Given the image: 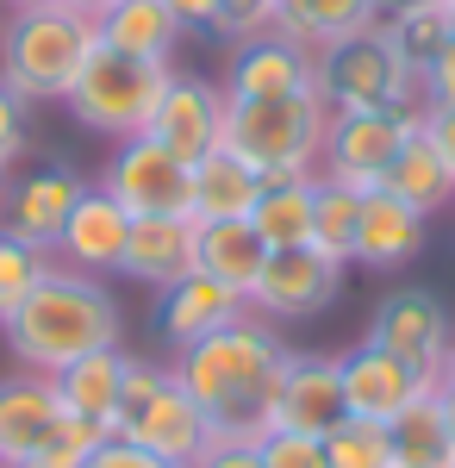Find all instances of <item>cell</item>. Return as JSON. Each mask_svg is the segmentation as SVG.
Here are the masks:
<instances>
[{"label": "cell", "mask_w": 455, "mask_h": 468, "mask_svg": "<svg viewBox=\"0 0 455 468\" xmlns=\"http://www.w3.org/2000/svg\"><path fill=\"white\" fill-rule=\"evenodd\" d=\"M287 344L275 337V324L244 313L225 331H212L200 344L175 350V381L194 394V406L206 412L212 443H262L275 431V381Z\"/></svg>", "instance_id": "6da1fadb"}, {"label": "cell", "mask_w": 455, "mask_h": 468, "mask_svg": "<svg viewBox=\"0 0 455 468\" xmlns=\"http://www.w3.org/2000/svg\"><path fill=\"white\" fill-rule=\"evenodd\" d=\"M0 337H6V350L26 375H63L69 362L94 356V350H119L125 319H119L112 288H101V275L50 262V275L0 324Z\"/></svg>", "instance_id": "7a4b0ae2"}, {"label": "cell", "mask_w": 455, "mask_h": 468, "mask_svg": "<svg viewBox=\"0 0 455 468\" xmlns=\"http://www.w3.org/2000/svg\"><path fill=\"white\" fill-rule=\"evenodd\" d=\"M94 50H101V26L81 19V13L63 6V0L0 19V81H6L26 107L63 101Z\"/></svg>", "instance_id": "3957f363"}, {"label": "cell", "mask_w": 455, "mask_h": 468, "mask_svg": "<svg viewBox=\"0 0 455 468\" xmlns=\"http://www.w3.org/2000/svg\"><path fill=\"white\" fill-rule=\"evenodd\" d=\"M331 107L324 94H280V101H225V150H238L262 181L318 176Z\"/></svg>", "instance_id": "277c9868"}, {"label": "cell", "mask_w": 455, "mask_h": 468, "mask_svg": "<svg viewBox=\"0 0 455 468\" xmlns=\"http://www.w3.org/2000/svg\"><path fill=\"white\" fill-rule=\"evenodd\" d=\"M312 88L324 94L331 112H355V107H393L412 125H424V75L393 50L386 26H368L355 37H337L318 50V75Z\"/></svg>", "instance_id": "5b68a950"}, {"label": "cell", "mask_w": 455, "mask_h": 468, "mask_svg": "<svg viewBox=\"0 0 455 468\" xmlns=\"http://www.w3.org/2000/svg\"><path fill=\"white\" fill-rule=\"evenodd\" d=\"M169 75H175L169 63L119 57V50H106V44H101V50L81 63L75 88L63 94V107L75 112L81 132L125 144V138H143V132H150V112H156V101H163Z\"/></svg>", "instance_id": "8992f818"}, {"label": "cell", "mask_w": 455, "mask_h": 468, "mask_svg": "<svg viewBox=\"0 0 455 468\" xmlns=\"http://www.w3.org/2000/svg\"><path fill=\"white\" fill-rule=\"evenodd\" d=\"M101 187L132 218H194V169L181 156H169L150 132L112 144V156L101 169Z\"/></svg>", "instance_id": "52a82bcc"}, {"label": "cell", "mask_w": 455, "mask_h": 468, "mask_svg": "<svg viewBox=\"0 0 455 468\" xmlns=\"http://www.w3.org/2000/svg\"><path fill=\"white\" fill-rule=\"evenodd\" d=\"M418 125L393 107H355V112H331L324 125V156H318V181H337V187H381L386 163L399 156V144L412 138Z\"/></svg>", "instance_id": "ba28073f"}, {"label": "cell", "mask_w": 455, "mask_h": 468, "mask_svg": "<svg viewBox=\"0 0 455 468\" xmlns=\"http://www.w3.org/2000/svg\"><path fill=\"white\" fill-rule=\"evenodd\" d=\"M368 344H381L386 356L412 362L418 375L443 381V362H450V344H455V319L430 288H393L375 306V319H368Z\"/></svg>", "instance_id": "9c48e42d"}, {"label": "cell", "mask_w": 455, "mask_h": 468, "mask_svg": "<svg viewBox=\"0 0 455 468\" xmlns=\"http://www.w3.org/2000/svg\"><path fill=\"white\" fill-rule=\"evenodd\" d=\"M112 437H125V443H138V450H150V456H163L169 468H194L212 450L206 412H200L194 394L175 381V368H169V381H163L150 399H138L132 412H119Z\"/></svg>", "instance_id": "30bf717a"}, {"label": "cell", "mask_w": 455, "mask_h": 468, "mask_svg": "<svg viewBox=\"0 0 455 468\" xmlns=\"http://www.w3.org/2000/svg\"><path fill=\"white\" fill-rule=\"evenodd\" d=\"M337 293H344V262L318 256L312 244H300V250H269L256 288H249V313L269 319V324H293V319L324 313Z\"/></svg>", "instance_id": "8fae6325"}, {"label": "cell", "mask_w": 455, "mask_h": 468, "mask_svg": "<svg viewBox=\"0 0 455 468\" xmlns=\"http://www.w3.org/2000/svg\"><path fill=\"white\" fill-rule=\"evenodd\" d=\"M150 138L194 169L200 156H212L225 144V88L200 81V75H169L163 101L150 112Z\"/></svg>", "instance_id": "7c38bea8"}, {"label": "cell", "mask_w": 455, "mask_h": 468, "mask_svg": "<svg viewBox=\"0 0 455 468\" xmlns=\"http://www.w3.org/2000/svg\"><path fill=\"white\" fill-rule=\"evenodd\" d=\"M337 368H344V406H350V419H375V425H393L412 399L437 394L430 375H418L412 362H399V356H386L381 344H368V337L355 350H344Z\"/></svg>", "instance_id": "4fadbf2b"}, {"label": "cell", "mask_w": 455, "mask_h": 468, "mask_svg": "<svg viewBox=\"0 0 455 468\" xmlns=\"http://www.w3.org/2000/svg\"><path fill=\"white\" fill-rule=\"evenodd\" d=\"M337 419H350L337 356H318V350H287L280 381H275V431L324 437Z\"/></svg>", "instance_id": "5bb4252c"}, {"label": "cell", "mask_w": 455, "mask_h": 468, "mask_svg": "<svg viewBox=\"0 0 455 468\" xmlns=\"http://www.w3.org/2000/svg\"><path fill=\"white\" fill-rule=\"evenodd\" d=\"M125 238H132V213L106 194L101 181H88L50 256H57L63 269H81V275H101L106 282V275H119V262H125Z\"/></svg>", "instance_id": "9a60e30c"}, {"label": "cell", "mask_w": 455, "mask_h": 468, "mask_svg": "<svg viewBox=\"0 0 455 468\" xmlns=\"http://www.w3.org/2000/svg\"><path fill=\"white\" fill-rule=\"evenodd\" d=\"M318 75V57L300 50L293 37H249V44H231V63H225V101H280V94H306Z\"/></svg>", "instance_id": "2e32d148"}, {"label": "cell", "mask_w": 455, "mask_h": 468, "mask_svg": "<svg viewBox=\"0 0 455 468\" xmlns=\"http://www.w3.org/2000/svg\"><path fill=\"white\" fill-rule=\"evenodd\" d=\"M81 187L88 181L63 169V163H44V169H26V176L6 181V238H26L37 250H57V238H63V225H69L75 200H81Z\"/></svg>", "instance_id": "e0dca14e"}, {"label": "cell", "mask_w": 455, "mask_h": 468, "mask_svg": "<svg viewBox=\"0 0 455 468\" xmlns=\"http://www.w3.org/2000/svg\"><path fill=\"white\" fill-rule=\"evenodd\" d=\"M424 225L430 218L406 200H393L386 187L362 194V225H355V269H375V275H399L406 262H418L424 250Z\"/></svg>", "instance_id": "ac0fdd59"}, {"label": "cell", "mask_w": 455, "mask_h": 468, "mask_svg": "<svg viewBox=\"0 0 455 468\" xmlns=\"http://www.w3.org/2000/svg\"><path fill=\"white\" fill-rule=\"evenodd\" d=\"M249 300L231 288H218L212 275H181L175 288L156 293V331L169 337V350H187V344H200V337H212V331H225L231 319H244Z\"/></svg>", "instance_id": "d6986e66"}, {"label": "cell", "mask_w": 455, "mask_h": 468, "mask_svg": "<svg viewBox=\"0 0 455 468\" xmlns=\"http://www.w3.org/2000/svg\"><path fill=\"white\" fill-rule=\"evenodd\" d=\"M63 399L50 375H6L0 381V468H26L37 456V443L57 431Z\"/></svg>", "instance_id": "ffe728a7"}, {"label": "cell", "mask_w": 455, "mask_h": 468, "mask_svg": "<svg viewBox=\"0 0 455 468\" xmlns=\"http://www.w3.org/2000/svg\"><path fill=\"white\" fill-rule=\"evenodd\" d=\"M194 218H132V238H125V262L119 275L138 282V288H175L181 275H194Z\"/></svg>", "instance_id": "44dd1931"}, {"label": "cell", "mask_w": 455, "mask_h": 468, "mask_svg": "<svg viewBox=\"0 0 455 468\" xmlns=\"http://www.w3.org/2000/svg\"><path fill=\"white\" fill-rule=\"evenodd\" d=\"M262 262H269V244L249 231V218H212V225L194 231V269L212 275L218 288L244 293V300L262 275Z\"/></svg>", "instance_id": "7402d4cb"}, {"label": "cell", "mask_w": 455, "mask_h": 468, "mask_svg": "<svg viewBox=\"0 0 455 468\" xmlns=\"http://www.w3.org/2000/svg\"><path fill=\"white\" fill-rule=\"evenodd\" d=\"M101 44L106 50H119V57H143V63H169L175 57L181 19L169 13V0H119V6H106L101 19Z\"/></svg>", "instance_id": "603a6c76"}, {"label": "cell", "mask_w": 455, "mask_h": 468, "mask_svg": "<svg viewBox=\"0 0 455 468\" xmlns=\"http://www.w3.org/2000/svg\"><path fill=\"white\" fill-rule=\"evenodd\" d=\"M262 200V176L249 169L238 150H212L194 163V225H212V218H249V207Z\"/></svg>", "instance_id": "cb8c5ba5"}, {"label": "cell", "mask_w": 455, "mask_h": 468, "mask_svg": "<svg viewBox=\"0 0 455 468\" xmlns=\"http://www.w3.org/2000/svg\"><path fill=\"white\" fill-rule=\"evenodd\" d=\"M50 381H57L63 412H75V419L112 431V419H119V381H125V350H94V356L69 362V368L50 375Z\"/></svg>", "instance_id": "d4e9b609"}, {"label": "cell", "mask_w": 455, "mask_h": 468, "mask_svg": "<svg viewBox=\"0 0 455 468\" xmlns=\"http://www.w3.org/2000/svg\"><path fill=\"white\" fill-rule=\"evenodd\" d=\"M312 200H318V176L262 181V200L249 207V231L269 250H300V244H312Z\"/></svg>", "instance_id": "484cf974"}, {"label": "cell", "mask_w": 455, "mask_h": 468, "mask_svg": "<svg viewBox=\"0 0 455 468\" xmlns=\"http://www.w3.org/2000/svg\"><path fill=\"white\" fill-rule=\"evenodd\" d=\"M368 26H381L375 19V0H280V13H275V32L293 37L312 57L324 44H337V37L368 32Z\"/></svg>", "instance_id": "4316f807"}, {"label": "cell", "mask_w": 455, "mask_h": 468, "mask_svg": "<svg viewBox=\"0 0 455 468\" xmlns=\"http://www.w3.org/2000/svg\"><path fill=\"white\" fill-rule=\"evenodd\" d=\"M381 187L393 194V200H406V207H418L424 218H430V213H443V207L455 200V176L443 169V156L430 150V138H424V132H412V138L399 144V156L386 163Z\"/></svg>", "instance_id": "83f0119b"}, {"label": "cell", "mask_w": 455, "mask_h": 468, "mask_svg": "<svg viewBox=\"0 0 455 468\" xmlns=\"http://www.w3.org/2000/svg\"><path fill=\"white\" fill-rule=\"evenodd\" d=\"M386 443H393V468H455V437H450V425H443L437 394L412 399V406L386 425Z\"/></svg>", "instance_id": "f1b7e54d"}, {"label": "cell", "mask_w": 455, "mask_h": 468, "mask_svg": "<svg viewBox=\"0 0 455 468\" xmlns=\"http://www.w3.org/2000/svg\"><path fill=\"white\" fill-rule=\"evenodd\" d=\"M355 225H362V194H355V187H337V181H318V200H312V250L350 269Z\"/></svg>", "instance_id": "f546056e"}, {"label": "cell", "mask_w": 455, "mask_h": 468, "mask_svg": "<svg viewBox=\"0 0 455 468\" xmlns=\"http://www.w3.org/2000/svg\"><path fill=\"white\" fill-rule=\"evenodd\" d=\"M386 37H393V50L424 75V63L450 44V6H443V0H418L412 13H399V19L386 26Z\"/></svg>", "instance_id": "4dcf8cb0"}, {"label": "cell", "mask_w": 455, "mask_h": 468, "mask_svg": "<svg viewBox=\"0 0 455 468\" xmlns=\"http://www.w3.org/2000/svg\"><path fill=\"white\" fill-rule=\"evenodd\" d=\"M50 262H57L50 250H37L26 238H6V231H0V324L26 306V293L50 275Z\"/></svg>", "instance_id": "1f68e13d"}, {"label": "cell", "mask_w": 455, "mask_h": 468, "mask_svg": "<svg viewBox=\"0 0 455 468\" xmlns=\"http://www.w3.org/2000/svg\"><path fill=\"white\" fill-rule=\"evenodd\" d=\"M324 456L331 468H393V443H386V425L375 419H337L324 431Z\"/></svg>", "instance_id": "d6a6232c"}, {"label": "cell", "mask_w": 455, "mask_h": 468, "mask_svg": "<svg viewBox=\"0 0 455 468\" xmlns=\"http://www.w3.org/2000/svg\"><path fill=\"white\" fill-rule=\"evenodd\" d=\"M106 437H112V431H101V425H88V419L63 412V419H57V431L37 443V456H32L26 468H81V463H88V456L106 443Z\"/></svg>", "instance_id": "836d02e7"}, {"label": "cell", "mask_w": 455, "mask_h": 468, "mask_svg": "<svg viewBox=\"0 0 455 468\" xmlns=\"http://www.w3.org/2000/svg\"><path fill=\"white\" fill-rule=\"evenodd\" d=\"M275 13H280V0H218V26H212V37H225V44L269 37L275 32Z\"/></svg>", "instance_id": "e575fe53"}, {"label": "cell", "mask_w": 455, "mask_h": 468, "mask_svg": "<svg viewBox=\"0 0 455 468\" xmlns=\"http://www.w3.org/2000/svg\"><path fill=\"white\" fill-rule=\"evenodd\" d=\"M256 450H262V468H331V456H324V437L269 431Z\"/></svg>", "instance_id": "d590c367"}, {"label": "cell", "mask_w": 455, "mask_h": 468, "mask_svg": "<svg viewBox=\"0 0 455 468\" xmlns=\"http://www.w3.org/2000/svg\"><path fill=\"white\" fill-rule=\"evenodd\" d=\"M26 144H32V125H26V101L0 81V176L26 156Z\"/></svg>", "instance_id": "8d00e7d4"}, {"label": "cell", "mask_w": 455, "mask_h": 468, "mask_svg": "<svg viewBox=\"0 0 455 468\" xmlns=\"http://www.w3.org/2000/svg\"><path fill=\"white\" fill-rule=\"evenodd\" d=\"M424 107H455V37L424 63Z\"/></svg>", "instance_id": "74e56055"}, {"label": "cell", "mask_w": 455, "mask_h": 468, "mask_svg": "<svg viewBox=\"0 0 455 468\" xmlns=\"http://www.w3.org/2000/svg\"><path fill=\"white\" fill-rule=\"evenodd\" d=\"M81 468H169V463H163V456H150V450H138V443H125V437H106Z\"/></svg>", "instance_id": "f35d334b"}, {"label": "cell", "mask_w": 455, "mask_h": 468, "mask_svg": "<svg viewBox=\"0 0 455 468\" xmlns=\"http://www.w3.org/2000/svg\"><path fill=\"white\" fill-rule=\"evenodd\" d=\"M424 138H430V150L443 156V169L455 176V107H424Z\"/></svg>", "instance_id": "ab89813d"}, {"label": "cell", "mask_w": 455, "mask_h": 468, "mask_svg": "<svg viewBox=\"0 0 455 468\" xmlns=\"http://www.w3.org/2000/svg\"><path fill=\"white\" fill-rule=\"evenodd\" d=\"M194 468H262V450L256 443H212Z\"/></svg>", "instance_id": "60d3db41"}, {"label": "cell", "mask_w": 455, "mask_h": 468, "mask_svg": "<svg viewBox=\"0 0 455 468\" xmlns=\"http://www.w3.org/2000/svg\"><path fill=\"white\" fill-rule=\"evenodd\" d=\"M169 13L181 19V32H212L218 26V0H169Z\"/></svg>", "instance_id": "b9f144b4"}, {"label": "cell", "mask_w": 455, "mask_h": 468, "mask_svg": "<svg viewBox=\"0 0 455 468\" xmlns=\"http://www.w3.org/2000/svg\"><path fill=\"white\" fill-rule=\"evenodd\" d=\"M412 6H418V0H375V19L393 26V19H399V13H412Z\"/></svg>", "instance_id": "7bdbcfd3"}, {"label": "cell", "mask_w": 455, "mask_h": 468, "mask_svg": "<svg viewBox=\"0 0 455 468\" xmlns=\"http://www.w3.org/2000/svg\"><path fill=\"white\" fill-rule=\"evenodd\" d=\"M437 406H443V425L455 437V381H437Z\"/></svg>", "instance_id": "ee69618b"}, {"label": "cell", "mask_w": 455, "mask_h": 468, "mask_svg": "<svg viewBox=\"0 0 455 468\" xmlns=\"http://www.w3.org/2000/svg\"><path fill=\"white\" fill-rule=\"evenodd\" d=\"M63 6H75V13H81V19H101L106 6H119V0H63Z\"/></svg>", "instance_id": "f6af8a7d"}, {"label": "cell", "mask_w": 455, "mask_h": 468, "mask_svg": "<svg viewBox=\"0 0 455 468\" xmlns=\"http://www.w3.org/2000/svg\"><path fill=\"white\" fill-rule=\"evenodd\" d=\"M13 13H32V6H57V0H6Z\"/></svg>", "instance_id": "bcb514c9"}, {"label": "cell", "mask_w": 455, "mask_h": 468, "mask_svg": "<svg viewBox=\"0 0 455 468\" xmlns=\"http://www.w3.org/2000/svg\"><path fill=\"white\" fill-rule=\"evenodd\" d=\"M443 381H455V344H450V362H443Z\"/></svg>", "instance_id": "7dc6e473"}, {"label": "cell", "mask_w": 455, "mask_h": 468, "mask_svg": "<svg viewBox=\"0 0 455 468\" xmlns=\"http://www.w3.org/2000/svg\"><path fill=\"white\" fill-rule=\"evenodd\" d=\"M450 37H455V0H450Z\"/></svg>", "instance_id": "c3c4849f"}, {"label": "cell", "mask_w": 455, "mask_h": 468, "mask_svg": "<svg viewBox=\"0 0 455 468\" xmlns=\"http://www.w3.org/2000/svg\"><path fill=\"white\" fill-rule=\"evenodd\" d=\"M0 194H6V176H0Z\"/></svg>", "instance_id": "681fc988"}, {"label": "cell", "mask_w": 455, "mask_h": 468, "mask_svg": "<svg viewBox=\"0 0 455 468\" xmlns=\"http://www.w3.org/2000/svg\"><path fill=\"white\" fill-rule=\"evenodd\" d=\"M443 6H450V0H443Z\"/></svg>", "instance_id": "f907efd6"}]
</instances>
